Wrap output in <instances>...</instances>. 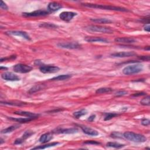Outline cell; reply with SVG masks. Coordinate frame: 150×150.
<instances>
[{
    "label": "cell",
    "instance_id": "obj_8",
    "mask_svg": "<svg viewBox=\"0 0 150 150\" xmlns=\"http://www.w3.org/2000/svg\"><path fill=\"white\" fill-rule=\"evenodd\" d=\"M58 46L60 48L69 49H74L80 48V45L77 42H65V43H59Z\"/></svg>",
    "mask_w": 150,
    "mask_h": 150
},
{
    "label": "cell",
    "instance_id": "obj_14",
    "mask_svg": "<svg viewBox=\"0 0 150 150\" xmlns=\"http://www.w3.org/2000/svg\"><path fill=\"white\" fill-rule=\"evenodd\" d=\"M80 128L82 131H83V132L84 133H85L87 135L90 136H96L98 135V133L96 130H94V129L88 127L84 126H80Z\"/></svg>",
    "mask_w": 150,
    "mask_h": 150
},
{
    "label": "cell",
    "instance_id": "obj_4",
    "mask_svg": "<svg viewBox=\"0 0 150 150\" xmlns=\"http://www.w3.org/2000/svg\"><path fill=\"white\" fill-rule=\"evenodd\" d=\"M85 29L89 32H101L104 34H112L113 30L110 28L100 25H89L85 28Z\"/></svg>",
    "mask_w": 150,
    "mask_h": 150
},
{
    "label": "cell",
    "instance_id": "obj_17",
    "mask_svg": "<svg viewBox=\"0 0 150 150\" xmlns=\"http://www.w3.org/2000/svg\"><path fill=\"white\" fill-rule=\"evenodd\" d=\"M78 130L76 128H66V129H58L55 131L57 134H74L77 133Z\"/></svg>",
    "mask_w": 150,
    "mask_h": 150
},
{
    "label": "cell",
    "instance_id": "obj_25",
    "mask_svg": "<svg viewBox=\"0 0 150 150\" xmlns=\"http://www.w3.org/2000/svg\"><path fill=\"white\" fill-rule=\"evenodd\" d=\"M87 113H88V111H87V110L86 109H82L81 110H80V111L74 112L73 113V116L75 118H79L82 116L86 115L87 114Z\"/></svg>",
    "mask_w": 150,
    "mask_h": 150
},
{
    "label": "cell",
    "instance_id": "obj_37",
    "mask_svg": "<svg viewBox=\"0 0 150 150\" xmlns=\"http://www.w3.org/2000/svg\"><path fill=\"white\" fill-rule=\"evenodd\" d=\"M84 144H93V145H98L100 144L99 142H96V141H88L84 142Z\"/></svg>",
    "mask_w": 150,
    "mask_h": 150
},
{
    "label": "cell",
    "instance_id": "obj_26",
    "mask_svg": "<svg viewBox=\"0 0 150 150\" xmlns=\"http://www.w3.org/2000/svg\"><path fill=\"white\" fill-rule=\"evenodd\" d=\"M43 88V86L41 85V84H38V85L34 86V87H33V88H32L31 89H30L29 91H28V93H30V94L34 93L35 92H37V91L42 90V89Z\"/></svg>",
    "mask_w": 150,
    "mask_h": 150
},
{
    "label": "cell",
    "instance_id": "obj_30",
    "mask_svg": "<svg viewBox=\"0 0 150 150\" xmlns=\"http://www.w3.org/2000/svg\"><path fill=\"white\" fill-rule=\"evenodd\" d=\"M32 134H34V133L32 132L31 131H25V133L23 134V135H22V137L21 138V139L23 141H24V140L27 139L28 138L30 137V136H31Z\"/></svg>",
    "mask_w": 150,
    "mask_h": 150
},
{
    "label": "cell",
    "instance_id": "obj_27",
    "mask_svg": "<svg viewBox=\"0 0 150 150\" xmlns=\"http://www.w3.org/2000/svg\"><path fill=\"white\" fill-rule=\"evenodd\" d=\"M106 145L107 147L115 148H122L124 146V145L123 144H119V143L114 142H108L106 144Z\"/></svg>",
    "mask_w": 150,
    "mask_h": 150
},
{
    "label": "cell",
    "instance_id": "obj_24",
    "mask_svg": "<svg viewBox=\"0 0 150 150\" xmlns=\"http://www.w3.org/2000/svg\"><path fill=\"white\" fill-rule=\"evenodd\" d=\"M58 144H59V142H52V143H51V144H46V145H42V146H39V147H36L33 148L32 149H45V148H46L56 146V145H57Z\"/></svg>",
    "mask_w": 150,
    "mask_h": 150
},
{
    "label": "cell",
    "instance_id": "obj_15",
    "mask_svg": "<svg viewBox=\"0 0 150 150\" xmlns=\"http://www.w3.org/2000/svg\"><path fill=\"white\" fill-rule=\"evenodd\" d=\"M84 39L88 42H102V43H109V40L100 37H86Z\"/></svg>",
    "mask_w": 150,
    "mask_h": 150
},
{
    "label": "cell",
    "instance_id": "obj_33",
    "mask_svg": "<svg viewBox=\"0 0 150 150\" xmlns=\"http://www.w3.org/2000/svg\"><path fill=\"white\" fill-rule=\"evenodd\" d=\"M118 116V114H116V113H108L106 114V116L104 117V120L107 121V120H110L111 118H114V117H116Z\"/></svg>",
    "mask_w": 150,
    "mask_h": 150
},
{
    "label": "cell",
    "instance_id": "obj_22",
    "mask_svg": "<svg viewBox=\"0 0 150 150\" xmlns=\"http://www.w3.org/2000/svg\"><path fill=\"white\" fill-rule=\"evenodd\" d=\"M91 21H93L95 22L100 23H111L112 21L110 20H108L106 18H95V19H91Z\"/></svg>",
    "mask_w": 150,
    "mask_h": 150
},
{
    "label": "cell",
    "instance_id": "obj_39",
    "mask_svg": "<svg viewBox=\"0 0 150 150\" xmlns=\"http://www.w3.org/2000/svg\"><path fill=\"white\" fill-rule=\"evenodd\" d=\"M140 59L142 60L145 61H149V56H143L142 57H141Z\"/></svg>",
    "mask_w": 150,
    "mask_h": 150
},
{
    "label": "cell",
    "instance_id": "obj_34",
    "mask_svg": "<svg viewBox=\"0 0 150 150\" xmlns=\"http://www.w3.org/2000/svg\"><path fill=\"white\" fill-rule=\"evenodd\" d=\"M127 94V92L126 91L124 90H121V91H118L116 93V96H117V97H119V96H123L124 95H126Z\"/></svg>",
    "mask_w": 150,
    "mask_h": 150
},
{
    "label": "cell",
    "instance_id": "obj_20",
    "mask_svg": "<svg viewBox=\"0 0 150 150\" xmlns=\"http://www.w3.org/2000/svg\"><path fill=\"white\" fill-rule=\"evenodd\" d=\"M36 118H35V117H27V118H13V117H9V119L11 120L19 122V123H27V122L34 120Z\"/></svg>",
    "mask_w": 150,
    "mask_h": 150
},
{
    "label": "cell",
    "instance_id": "obj_36",
    "mask_svg": "<svg viewBox=\"0 0 150 150\" xmlns=\"http://www.w3.org/2000/svg\"><path fill=\"white\" fill-rule=\"evenodd\" d=\"M0 7H1V8L4 9V10H7L8 8V6L5 3H4L3 1H1V5H0Z\"/></svg>",
    "mask_w": 150,
    "mask_h": 150
},
{
    "label": "cell",
    "instance_id": "obj_43",
    "mask_svg": "<svg viewBox=\"0 0 150 150\" xmlns=\"http://www.w3.org/2000/svg\"><path fill=\"white\" fill-rule=\"evenodd\" d=\"M147 23H149V17H148V18H147ZM145 21V19H142V21ZM145 23H146V21H145Z\"/></svg>",
    "mask_w": 150,
    "mask_h": 150
},
{
    "label": "cell",
    "instance_id": "obj_7",
    "mask_svg": "<svg viewBox=\"0 0 150 150\" xmlns=\"http://www.w3.org/2000/svg\"><path fill=\"white\" fill-rule=\"evenodd\" d=\"M6 34L8 35H11V36H21L28 41L30 40V37L27 32L21 31V30H10V31H7Z\"/></svg>",
    "mask_w": 150,
    "mask_h": 150
},
{
    "label": "cell",
    "instance_id": "obj_6",
    "mask_svg": "<svg viewBox=\"0 0 150 150\" xmlns=\"http://www.w3.org/2000/svg\"><path fill=\"white\" fill-rule=\"evenodd\" d=\"M39 70L43 73H53L59 72L60 69L58 67L54 66L43 65L40 67Z\"/></svg>",
    "mask_w": 150,
    "mask_h": 150
},
{
    "label": "cell",
    "instance_id": "obj_1",
    "mask_svg": "<svg viewBox=\"0 0 150 150\" xmlns=\"http://www.w3.org/2000/svg\"><path fill=\"white\" fill-rule=\"evenodd\" d=\"M82 5L84 7H88V8H97L101 9H105V10H111V11H117L121 12H128L129 11L127 9L121 8L118 7H114L111 5H100V4H88L83 3Z\"/></svg>",
    "mask_w": 150,
    "mask_h": 150
},
{
    "label": "cell",
    "instance_id": "obj_31",
    "mask_svg": "<svg viewBox=\"0 0 150 150\" xmlns=\"http://www.w3.org/2000/svg\"><path fill=\"white\" fill-rule=\"evenodd\" d=\"M2 104H7V105H18V106H21V105H23L26 104L25 103H20V102H1Z\"/></svg>",
    "mask_w": 150,
    "mask_h": 150
},
{
    "label": "cell",
    "instance_id": "obj_16",
    "mask_svg": "<svg viewBox=\"0 0 150 150\" xmlns=\"http://www.w3.org/2000/svg\"><path fill=\"white\" fill-rule=\"evenodd\" d=\"M62 8V5L56 2H50L48 5V9L50 11L55 12Z\"/></svg>",
    "mask_w": 150,
    "mask_h": 150
},
{
    "label": "cell",
    "instance_id": "obj_18",
    "mask_svg": "<svg viewBox=\"0 0 150 150\" xmlns=\"http://www.w3.org/2000/svg\"><path fill=\"white\" fill-rule=\"evenodd\" d=\"M53 138L52 134L51 133H45L44 134L42 135L41 137L39 138V142L41 143H46L49 142V141L51 140Z\"/></svg>",
    "mask_w": 150,
    "mask_h": 150
},
{
    "label": "cell",
    "instance_id": "obj_9",
    "mask_svg": "<svg viewBox=\"0 0 150 150\" xmlns=\"http://www.w3.org/2000/svg\"><path fill=\"white\" fill-rule=\"evenodd\" d=\"M2 79L7 81H18L20 78L17 75L12 72H5L1 75Z\"/></svg>",
    "mask_w": 150,
    "mask_h": 150
},
{
    "label": "cell",
    "instance_id": "obj_12",
    "mask_svg": "<svg viewBox=\"0 0 150 150\" xmlns=\"http://www.w3.org/2000/svg\"><path fill=\"white\" fill-rule=\"evenodd\" d=\"M115 41L120 43L131 44L135 43L136 42V40L133 38L123 37V38H117L115 39Z\"/></svg>",
    "mask_w": 150,
    "mask_h": 150
},
{
    "label": "cell",
    "instance_id": "obj_28",
    "mask_svg": "<svg viewBox=\"0 0 150 150\" xmlns=\"http://www.w3.org/2000/svg\"><path fill=\"white\" fill-rule=\"evenodd\" d=\"M113 91V89L109 88H102L98 89L96 90V93L98 94H103V93H110Z\"/></svg>",
    "mask_w": 150,
    "mask_h": 150
},
{
    "label": "cell",
    "instance_id": "obj_38",
    "mask_svg": "<svg viewBox=\"0 0 150 150\" xmlns=\"http://www.w3.org/2000/svg\"><path fill=\"white\" fill-rule=\"evenodd\" d=\"M111 137L113 138H121L122 137V135H121L120 133H113V134H111Z\"/></svg>",
    "mask_w": 150,
    "mask_h": 150
},
{
    "label": "cell",
    "instance_id": "obj_41",
    "mask_svg": "<svg viewBox=\"0 0 150 150\" xmlns=\"http://www.w3.org/2000/svg\"><path fill=\"white\" fill-rule=\"evenodd\" d=\"M146 95V93H135L134 95H133V96H135V97H136V96H144V95Z\"/></svg>",
    "mask_w": 150,
    "mask_h": 150
},
{
    "label": "cell",
    "instance_id": "obj_2",
    "mask_svg": "<svg viewBox=\"0 0 150 150\" xmlns=\"http://www.w3.org/2000/svg\"><path fill=\"white\" fill-rule=\"evenodd\" d=\"M123 137L130 141L135 142H144L147 141V138L144 135L133 132H126L124 133Z\"/></svg>",
    "mask_w": 150,
    "mask_h": 150
},
{
    "label": "cell",
    "instance_id": "obj_13",
    "mask_svg": "<svg viewBox=\"0 0 150 150\" xmlns=\"http://www.w3.org/2000/svg\"><path fill=\"white\" fill-rule=\"evenodd\" d=\"M136 55L133 52H117L111 54V56L116 58H126L131 57Z\"/></svg>",
    "mask_w": 150,
    "mask_h": 150
},
{
    "label": "cell",
    "instance_id": "obj_42",
    "mask_svg": "<svg viewBox=\"0 0 150 150\" xmlns=\"http://www.w3.org/2000/svg\"><path fill=\"white\" fill-rule=\"evenodd\" d=\"M144 30H146L147 32H149V30H150V27L149 25H145V27H144Z\"/></svg>",
    "mask_w": 150,
    "mask_h": 150
},
{
    "label": "cell",
    "instance_id": "obj_35",
    "mask_svg": "<svg viewBox=\"0 0 150 150\" xmlns=\"http://www.w3.org/2000/svg\"><path fill=\"white\" fill-rule=\"evenodd\" d=\"M141 124L143 126H147L150 124V121L148 119H143L141 121Z\"/></svg>",
    "mask_w": 150,
    "mask_h": 150
},
{
    "label": "cell",
    "instance_id": "obj_19",
    "mask_svg": "<svg viewBox=\"0 0 150 150\" xmlns=\"http://www.w3.org/2000/svg\"><path fill=\"white\" fill-rule=\"evenodd\" d=\"M14 114L20 115V116H23L27 117H35V118H38L39 116V114L34 113H30L28 111H15L14 113Z\"/></svg>",
    "mask_w": 150,
    "mask_h": 150
},
{
    "label": "cell",
    "instance_id": "obj_10",
    "mask_svg": "<svg viewBox=\"0 0 150 150\" xmlns=\"http://www.w3.org/2000/svg\"><path fill=\"white\" fill-rule=\"evenodd\" d=\"M49 14V12L48 11L42 10V9H39V10L35 11L29 13H23V15L25 16H29V17H35V16H46Z\"/></svg>",
    "mask_w": 150,
    "mask_h": 150
},
{
    "label": "cell",
    "instance_id": "obj_3",
    "mask_svg": "<svg viewBox=\"0 0 150 150\" xmlns=\"http://www.w3.org/2000/svg\"><path fill=\"white\" fill-rule=\"evenodd\" d=\"M143 69V66L140 63H136L134 65H131L124 68L123 72L124 74L130 75L138 73L141 72Z\"/></svg>",
    "mask_w": 150,
    "mask_h": 150
},
{
    "label": "cell",
    "instance_id": "obj_11",
    "mask_svg": "<svg viewBox=\"0 0 150 150\" xmlns=\"http://www.w3.org/2000/svg\"><path fill=\"white\" fill-rule=\"evenodd\" d=\"M77 15V14L75 12H69V11H65L63 12L59 15V18L61 20L65 21H70L72 19Z\"/></svg>",
    "mask_w": 150,
    "mask_h": 150
},
{
    "label": "cell",
    "instance_id": "obj_32",
    "mask_svg": "<svg viewBox=\"0 0 150 150\" xmlns=\"http://www.w3.org/2000/svg\"><path fill=\"white\" fill-rule=\"evenodd\" d=\"M149 100H150L149 96H147V97H145V98H142V99L141 100L140 103L144 105H149L150 104Z\"/></svg>",
    "mask_w": 150,
    "mask_h": 150
},
{
    "label": "cell",
    "instance_id": "obj_5",
    "mask_svg": "<svg viewBox=\"0 0 150 150\" xmlns=\"http://www.w3.org/2000/svg\"><path fill=\"white\" fill-rule=\"evenodd\" d=\"M13 69L14 72H15L21 73H28L31 71L32 70V67H30V66L20 63V64H17L14 66Z\"/></svg>",
    "mask_w": 150,
    "mask_h": 150
},
{
    "label": "cell",
    "instance_id": "obj_21",
    "mask_svg": "<svg viewBox=\"0 0 150 150\" xmlns=\"http://www.w3.org/2000/svg\"><path fill=\"white\" fill-rule=\"evenodd\" d=\"M71 75L70 74H62L59 75V76H56L53 77V78L51 79V80H65L69 79L71 77Z\"/></svg>",
    "mask_w": 150,
    "mask_h": 150
},
{
    "label": "cell",
    "instance_id": "obj_23",
    "mask_svg": "<svg viewBox=\"0 0 150 150\" xmlns=\"http://www.w3.org/2000/svg\"><path fill=\"white\" fill-rule=\"evenodd\" d=\"M20 127V126L18 125H15V126H12L9 127L7 128L4 130L1 131V133L2 134H5V133H9L11 132H12L13 131L16 130V129Z\"/></svg>",
    "mask_w": 150,
    "mask_h": 150
},
{
    "label": "cell",
    "instance_id": "obj_29",
    "mask_svg": "<svg viewBox=\"0 0 150 150\" xmlns=\"http://www.w3.org/2000/svg\"><path fill=\"white\" fill-rule=\"evenodd\" d=\"M39 27H43V28H56L58 27L55 25L53 23H42L41 25H39Z\"/></svg>",
    "mask_w": 150,
    "mask_h": 150
},
{
    "label": "cell",
    "instance_id": "obj_40",
    "mask_svg": "<svg viewBox=\"0 0 150 150\" xmlns=\"http://www.w3.org/2000/svg\"><path fill=\"white\" fill-rule=\"evenodd\" d=\"M95 117H96L95 115H92V116H91L88 118V120H89V121H93L95 119Z\"/></svg>",
    "mask_w": 150,
    "mask_h": 150
}]
</instances>
